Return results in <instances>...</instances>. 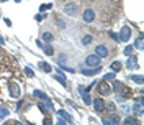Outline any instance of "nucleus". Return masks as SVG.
Segmentation results:
<instances>
[{
  "label": "nucleus",
  "instance_id": "ddd939ff",
  "mask_svg": "<svg viewBox=\"0 0 144 125\" xmlns=\"http://www.w3.org/2000/svg\"><path fill=\"white\" fill-rule=\"evenodd\" d=\"M39 68H43L46 72H51V66L48 64V62H39Z\"/></svg>",
  "mask_w": 144,
  "mask_h": 125
},
{
  "label": "nucleus",
  "instance_id": "9b49d317",
  "mask_svg": "<svg viewBox=\"0 0 144 125\" xmlns=\"http://www.w3.org/2000/svg\"><path fill=\"white\" fill-rule=\"evenodd\" d=\"M92 41H94V38H92V36H84V40H82V44H84V46H87V44H90Z\"/></svg>",
  "mask_w": 144,
  "mask_h": 125
},
{
  "label": "nucleus",
  "instance_id": "aec40b11",
  "mask_svg": "<svg viewBox=\"0 0 144 125\" xmlns=\"http://www.w3.org/2000/svg\"><path fill=\"white\" fill-rule=\"evenodd\" d=\"M35 96H36V97H39V99H43V97H44V94H43V92H39V90H35Z\"/></svg>",
  "mask_w": 144,
  "mask_h": 125
},
{
  "label": "nucleus",
  "instance_id": "393cba45",
  "mask_svg": "<svg viewBox=\"0 0 144 125\" xmlns=\"http://www.w3.org/2000/svg\"><path fill=\"white\" fill-rule=\"evenodd\" d=\"M131 122H133V124H134V122H136V120H134V118H131V117H128V118H126V124H131Z\"/></svg>",
  "mask_w": 144,
  "mask_h": 125
},
{
  "label": "nucleus",
  "instance_id": "423d86ee",
  "mask_svg": "<svg viewBox=\"0 0 144 125\" xmlns=\"http://www.w3.org/2000/svg\"><path fill=\"white\" fill-rule=\"evenodd\" d=\"M98 92H100L101 96H108V94L111 92V87H110L108 84H105V82H100V86H98Z\"/></svg>",
  "mask_w": 144,
  "mask_h": 125
},
{
  "label": "nucleus",
  "instance_id": "412c9836",
  "mask_svg": "<svg viewBox=\"0 0 144 125\" xmlns=\"http://www.w3.org/2000/svg\"><path fill=\"white\" fill-rule=\"evenodd\" d=\"M136 48H138V50H141V48H143V44H141V38H138V41H136Z\"/></svg>",
  "mask_w": 144,
  "mask_h": 125
},
{
  "label": "nucleus",
  "instance_id": "a211bd4d",
  "mask_svg": "<svg viewBox=\"0 0 144 125\" xmlns=\"http://www.w3.org/2000/svg\"><path fill=\"white\" fill-rule=\"evenodd\" d=\"M106 107H108V112H115V104H111V102H110V104H106Z\"/></svg>",
  "mask_w": 144,
  "mask_h": 125
},
{
  "label": "nucleus",
  "instance_id": "1a4fd4ad",
  "mask_svg": "<svg viewBox=\"0 0 144 125\" xmlns=\"http://www.w3.org/2000/svg\"><path fill=\"white\" fill-rule=\"evenodd\" d=\"M10 92H12L13 97H18V96H20V89H18V86H16V82H13V84H12V87H10Z\"/></svg>",
  "mask_w": 144,
  "mask_h": 125
},
{
  "label": "nucleus",
  "instance_id": "f03ea898",
  "mask_svg": "<svg viewBox=\"0 0 144 125\" xmlns=\"http://www.w3.org/2000/svg\"><path fill=\"white\" fill-rule=\"evenodd\" d=\"M79 12V5L74 4V2H70V4H66L64 5V13H67V15H77Z\"/></svg>",
  "mask_w": 144,
  "mask_h": 125
},
{
  "label": "nucleus",
  "instance_id": "20e7f679",
  "mask_svg": "<svg viewBox=\"0 0 144 125\" xmlns=\"http://www.w3.org/2000/svg\"><path fill=\"white\" fill-rule=\"evenodd\" d=\"M95 54H97L98 58H106V56H108V50H106V46H103V44H97Z\"/></svg>",
  "mask_w": 144,
  "mask_h": 125
},
{
  "label": "nucleus",
  "instance_id": "b1692460",
  "mask_svg": "<svg viewBox=\"0 0 144 125\" xmlns=\"http://www.w3.org/2000/svg\"><path fill=\"white\" fill-rule=\"evenodd\" d=\"M131 51H133V48H131V46H128V48L125 50V53H126V54H131Z\"/></svg>",
  "mask_w": 144,
  "mask_h": 125
},
{
  "label": "nucleus",
  "instance_id": "4468645a",
  "mask_svg": "<svg viewBox=\"0 0 144 125\" xmlns=\"http://www.w3.org/2000/svg\"><path fill=\"white\" fill-rule=\"evenodd\" d=\"M111 69H115V71H120V69H121V62H120V61H115V62L111 64Z\"/></svg>",
  "mask_w": 144,
  "mask_h": 125
},
{
  "label": "nucleus",
  "instance_id": "9d476101",
  "mask_svg": "<svg viewBox=\"0 0 144 125\" xmlns=\"http://www.w3.org/2000/svg\"><path fill=\"white\" fill-rule=\"evenodd\" d=\"M43 40L49 43V41H52V40H54V35H52V33H49V31H44V33H43Z\"/></svg>",
  "mask_w": 144,
  "mask_h": 125
},
{
  "label": "nucleus",
  "instance_id": "5701e85b",
  "mask_svg": "<svg viewBox=\"0 0 144 125\" xmlns=\"http://www.w3.org/2000/svg\"><path fill=\"white\" fill-rule=\"evenodd\" d=\"M66 54H59V61H61V62H62V61H66Z\"/></svg>",
  "mask_w": 144,
  "mask_h": 125
},
{
  "label": "nucleus",
  "instance_id": "6e6552de",
  "mask_svg": "<svg viewBox=\"0 0 144 125\" xmlns=\"http://www.w3.org/2000/svg\"><path fill=\"white\" fill-rule=\"evenodd\" d=\"M98 71H100V66L94 68V69H82V74L84 76H95V74H98Z\"/></svg>",
  "mask_w": 144,
  "mask_h": 125
},
{
  "label": "nucleus",
  "instance_id": "f257e3e1",
  "mask_svg": "<svg viewBox=\"0 0 144 125\" xmlns=\"http://www.w3.org/2000/svg\"><path fill=\"white\" fill-rule=\"evenodd\" d=\"M95 18H97V13L94 12V8H87V10H84V13H82V20H84L85 23H92Z\"/></svg>",
  "mask_w": 144,
  "mask_h": 125
},
{
  "label": "nucleus",
  "instance_id": "bb28decb",
  "mask_svg": "<svg viewBox=\"0 0 144 125\" xmlns=\"http://www.w3.org/2000/svg\"><path fill=\"white\" fill-rule=\"evenodd\" d=\"M113 2H115V0H113Z\"/></svg>",
  "mask_w": 144,
  "mask_h": 125
},
{
  "label": "nucleus",
  "instance_id": "a878e982",
  "mask_svg": "<svg viewBox=\"0 0 144 125\" xmlns=\"http://www.w3.org/2000/svg\"><path fill=\"white\" fill-rule=\"evenodd\" d=\"M56 79H57V81H61V82H64V78H62V76H56Z\"/></svg>",
  "mask_w": 144,
  "mask_h": 125
},
{
  "label": "nucleus",
  "instance_id": "4be33fe9",
  "mask_svg": "<svg viewBox=\"0 0 144 125\" xmlns=\"http://www.w3.org/2000/svg\"><path fill=\"white\" fill-rule=\"evenodd\" d=\"M25 71H26V74L30 76V78H33V71L30 69V68H26V69H25Z\"/></svg>",
  "mask_w": 144,
  "mask_h": 125
},
{
  "label": "nucleus",
  "instance_id": "6ab92c4d",
  "mask_svg": "<svg viewBox=\"0 0 144 125\" xmlns=\"http://www.w3.org/2000/svg\"><path fill=\"white\" fill-rule=\"evenodd\" d=\"M129 66H136V59H134V56H131V59H129Z\"/></svg>",
  "mask_w": 144,
  "mask_h": 125
},
{
  "label": "nucleus",
  "instance_id": "7ed1b4c3",
  "mask_svg": "<svg viewBox=\"0 0 144 125\" xmlns=\"http://www.w3.org/2000/svg\"><path fill=\"white\" fill-rule=\"evenodd\" d=\"M85 62H87V66H90V68H97V66H100V58L97 54H90V56H87Z\"/></svg>",
  "mask_w": 144,
  "mask_h": 125
},
{
  "label": "nucleus",
  "instance_id": "dca6fc26",
  "mask_svg": "<svg viewBox=\"0 0 144 125\" xmlns=\"http://www.w3.org/2000/svg\"><path fill=\"white\" fill-rule=\"evenodd\" d=\"M133 81L134 82H138V84H143V78H141V76H133Z\"/></svg>",
  "mask_w": 144,
  "mask_h": 125
},
{
  "label": "nucleus",
  "instance_id": "0eeeda50",
  "mask_svg": "<svg viewBox=\"0 0 144 125\" xmlns=\"http://www.w3.org/2000/svg\"><path fill=\"white\" fill-rule=\"evenodd\" d=\"M129 36H131V30H129L128 26H125L123 30H121V35H120V40L121 41H128Z\"/></svg>",
  "mask_w": 144,
  "mask_h": 125
},
{
  "label": "nucleus",
  "instance_id": "2eb2a0df",
  "mask_svg": "<svg viewBox=\"0 0 144 125\" xmlns=\"http://www.w3.org/2000/svg\"><path fill=\"white\" fill-rule=\"evenodd\" d=\"M44 48V53H46V54H52V53H54V51H52V46H49V44H48V46H43Z\"/></svg>",
  "mask_w": 144,
  "mask_h": 125
},
{
  "label": "nucleus",
  "instance_id": "f3484780",
  "mask_svg": "<svg viewBox=\"0 0 144 125\" xmlns=\"http://www.w3.org/2000/svg\"><path fill=\"white\" fill-rule=\"evenodd\" d=\"M84 102H85V104H92V99H90L89 94H85V96H84Z\"/></svg>",
  "mask_w": 144,
  "mask_h": 125
},
{
  "label": "nucleus",
  "instance_id": "39448f33",
  "mask_svg": "<svg viewBox=\"0 0 144 125\" xmlns=\"http://www.w3.org/2000/svg\"><path fill=\"white\" fill-rule=\"evenodd\" d=\"M94 107H95V110H97L98 114H101L103 110H105V102H103V99L101 97H97L94 100Z\"/></svg>",
  "mask_w": 144,
  "mask_h": 125
},
{
  "label": "nucleus",
  "instance_id": "f8f14e48",
  "mask_svg": "<svg viewBox=\"0 0 144 125\" xmlns=\"http://www.w3.org/2000/svg\"><path fill=\"white\" fill-rule=\"evenodd\" d=\"M106 122H111V124H118V122H120V117H118V115H111V117L110 118H106Z\"/></svg>",
  "mask_w": 144,
  "mask_h": 125
}]
</instances>
